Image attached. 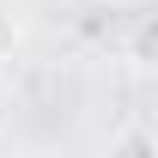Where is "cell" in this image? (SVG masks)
I'll list each match as a JSON object with an SVG mask.
<instances>
[{
  "label": "cell",
  "instance_id": "6da1fadb",
  "mask_svg": "<svg viewBox=\"0 0 158 158\" xmlns=\"http://www.w3.org/2000/svg\"><path fill=\"white\" fill-rule=\"evenodd\" d=\"M122 55L134 61L140 73H158V12H140L128 24V43H122Z\"/></svg>",
  "mask_w": 158,
  "mask_h": 158
},
{
  "label": "cell",
  "instance_id": "7a4b0ae2",
  "mask_svg": "<svg viewBox=\"0 0 158 158\" xmlns=\"http://www.w3.org/2000/svg\"><path fill=\"white\" fill-rule=\"evenodd\" d=\"M110 152H158V128H122L110 134Z\"/></svg>",
  "mask_w": 158,
  "mask_h": 158
},
{
  "label": "cell",
  "instance_id": "3957f363",
  "mask_svg": "<svg viewBox=\"0 0 158 158\" xmlns=\"http://www.w3.org/2000/svg\"><path fill=\"white\" fill-rule=\"evenodd\" d=\"M24 43V31H19V19L12 12H0V61H12V49Z\"/></svg>",
  "mask_w": 158,
  "mask_h": 158
},
{
  "label": "cell",
  "instance_id": "277c9868",
  "mask_svg": "<svg viewBox=\"0 0 158 158\" xmlns=\"http://www.w3.org/2000/svg\"><path fill=\"white\" fill-rule=\"evenodd\" d=\"M98 6H146V0H98Z\"/></svg>",
  "mask_w": 158,
  "mask_h": 158
}]
</instances>
